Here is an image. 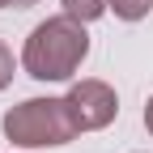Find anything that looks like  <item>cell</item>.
<instances>
[{
	"label": "cell",
	"mask_w": 153,
	"mask_h": 153,
	"mask_svg": "<svg viewBox=\"0 0 153 153\" xmlns=\"http://www.w3.org/2000/svg\"><path fill=\"white\" fill-rule=\"evenodd\" d=\"M89 55V30L85 22L60 13V17H47L38 22L22 47V68L34 81H72L76 68L85 64Z\"/></svg>",
	"instance_id": "1"
},
{
	"label": "cell",
	"mask_w": 153,
	"mask_h": 153,
	"mask_svg": "<svg viewBox=\"0 0 153 153\" xmlns=\"http://www.w3.org/2000/svg\"><path fill=\"white\" fill-rule=\"evenodd\" d=\"M0 128H4L9 145L17 149H60L72 136H81V128L68 111V98H26L4 111Z\"/></svg>",
	"instance_id": "2"
},
{
	"label": "cell",
	"mask_w": 153,
	"mask_h": 153,
	"mask_svg": "<svg viewBox=\"0 0 153 153\" xmlns=\"http://www.w3.org/2000/svg\"><path fill=\"white\" fill-rule=\"evenodd\" d=\"M64 98H68V111H72V119H76L81 132H102L119 115V94L106 81H98V76H81Z\"/></svg>",
	"instance_id": "3"
},
{
	"label": "cell",
	"mask_w": 153,
	"mask_h": 153,
	"mask_svg": "<svg viewBox=\"0 0 153 153\" xmlns=\"http://www.w3.org/2000/svg\"><path fill=\"white\" fill-rule=\"evenodd\" d=\"M60 4H64L68 17H76V22H85V26H89V22H98V17L111 9L106 0H60Z\"/></svg>",
	"instance_id": "4"
},
{
	"label": "cell",
	"mask_w": 153,
	"mask_h": 153,
	"mask_svg": "<svg viewBox=\"0 0 153 153\" xmlns=\"http://www.w3.org/2000/svg\"><path fill=\"white\" fill-rule=\"evenodd\" d=\"M106 4H111V13L119 22H140V17H149L153 0H106Z\"/></svg>",
	"instance_id": "5"
},
{
	"label": "cell",
	"mask_w": 153,
	"mask_h": 153,
	"mask_svg": "<svg viewBox=\"0 0 153 153\" xmlns=\"http://www.w3.org/2000/svg\"><path fill=\"white\" fill-rule=\"evenodd\" d=\"M13 72H17V60H13V51H9V43L0 38V89H9V81H13Z\"/></svg>",
	"instance_id": "6"
},
{
	"label": "cell",
	"mask_w": 153,
	"mask_h": 153,
	"mask_svg": "<svg viewBox=\"0 0 153 153\" xmlns=\"http://www.w3.org/2000/svg\"><path fill=\"white\" fill-rule=\"evenodd\" d=\"M145 128H149V136H153V94H149V102H145Z\"/></svg>",
	"instance_id": "7"
},
{
	"label": "cell",
	"mask_w": 153,
	"mask_h": 153,
	"mask_svg": "<svg viewBox=\"0 0 153 153\" xmlns=\"http://www.w3.org/2000/svg\"><path fill=\"white\" fill-rule=\"evenodd\" d=\"M9 4L13 9H30V4H38V0H0V9H9Z\"/></svg>",
	"instance_id": "8"
}]
</instances>
